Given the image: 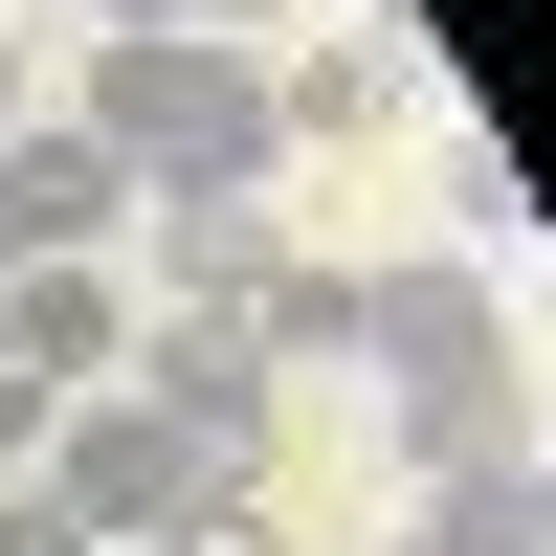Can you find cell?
<instances>
[{
  "label": "cell",
  "mask_w": 556,
  "mask_h": 556,
  "mask_svg": "<svg viewBox=\"0 0 556 556\" xmlns=\"http://www.w3.org/2000/svg\"><path fill=\"white\" fill-rule=\"evenodd\" d=\"M89 134H112L134 201H223V178L290 156V112H267V45H201V23H112L89 45Z\"/></svg>",
  "instance_id": "cell-1"
},
{
  "label": "cell",
  "mask_w": 556,
  "mask_h": 556,
  "mask_svg": "<svg viewBox=\"0 0 556 556\" xmlns=\"http://www.w3.org/2000/svg\"><path fill=\"white\" fill-rule=\"evenodd\" d=\"M45 513H67L89 556H201L223 513H267V468H245V445H201V424H156V401H134V379H89L67 401V424H45Z\"/></svg>",
  "instance_id": "cell-2"
},
{
  "label": "cell",
  "mask_w": 556,
  "mask_h": 556,
  "mask_svg": "<svg viewBox=\"0 0 556 556\" xmlns=\"http://www.w3.org/2000/svg\"><path fill=\"white\" fill-rule=\"evenodd\" d=\"M112 223H134V178H112L89 112H23V134H0V290H23V267H89Z\"/></svg>",
  "instance_id": "cell-3"
},
{
  "label": "cell",
  "mask_w": 556,
  "mask_h": 556,
  "mask_svg": "<svg viewBox=\"0 0 556 556\" xmlns=\"http://www.w3.org/2000/svg\"><path fill=\"white\" fill-rule=\"evenodd\" d=\"M356 356L379 379H468V356H513V312H490L468 245H424V267H356Z\"/></svg>",
  "instance_id": "cell-4"
},
{
  "label": "cell",
  "mask_w": 556,
  "mask_h": 556,
  "mask_svg": "<svg viewBox=\"0 0 556 556\" xmlns=\"http://www.w3.org/2000/svg\"><path fill=\"white\" fill-rule=\"evenodd\" d=\"M156 424H201V445H245L267 468V356H245V312H134V356H112Z\"/></svg>",
  "instance_id": "cell-5"
},
{
  "label": "cell",
  "mask_w": 556,
  "mask_h": 556,
  "mask_svg": "<svg viewBox=\"0 0 556 556\" xmlns=\"http://www.w3.org/2000/svg\"><path fill=\"white\" fill-rule=\"evenodd\" d=\"M112 356H134V290H112V245H89V267H23V290H0V379L89 401Z\"/></svg>",
  "instance_id": "cell-6"
},
{
  "label": "cell",
  "mask_w": 556,
  "mask_h": 556,
  "mask_svg": "<svg viewBox=\"0 0 556 556\" xmlns=\"http://www.w3.org/2000/svg\"><path fill=\"white\" fill-rule=\"evenodd\" d=\"M267 267H290V223H267V178H223V201H156V290H178V312H245Z\"/></svg>",
  "instance_id": "cell-7"
},
{
  "label": "cell",
  "mask_w": 556,
  "mask_h": 556,
  "mask_svg": "<svg viewBox=\"0 0 556 556\" xmlns=\"http://www.w3.org/2000/svg\"><path fill=\"white\" fill-rule=\"evenodd\" d=\"M401 89H424V67H401L379 23H334V45H290V67H267V112H290V156H334V134H379Z\"/></svg>",
  "instance_id": "cell-8"
},
{
  "label": "cell",
  "mask_w": 556,
  "mask_h": 556,
  "mask_svg": "<svg viewBox=\"0 0 556 556\" xmlns=\"http://www.w3.org/2000/svg\"><path fill=\"white\" fill-rule=\"evenodd\" d=\"M401 468H534V424H513V356H468V379H401Z\"/></svg>",
  "instance_id": "cell-9"
},
{
  "label": "cell",
  "mask_w": 556,
  "mask_h": 556,
  "mask_svg": "<svg viewBox=\"0 0 556 556\" xmlns=\"http://www.w3.org/2000/svg\"><path fill=\"white\" fill-rule=\"evenodd\" d=\"M401 556H556V534H534V468H445Z\"/></svg>",
  "instance_id": "cell-10"
},
{
  "label": "cell",
  "mask_w": 556,
  "mask_h": 556,
  "mask_svg": "<svg viewBox=\"0 0 556 556\" xmlns=\"http://www.w3.org/2000/svg\"><path fill=\"white\" fill-rule=\"evenodd\" d=\"M245 356L290 379V356H356V267H267L245 290Z\"/></svg>",
  "instance_id": "cell-11"
},
{
  "label": "cell",
  "mask_w": 556,
  "mask_h": 556,
  "mask_svg": "<svg viewBox=\"0 0 556 556\" xmlns=\"http://www.w3.org/2000/svg\"><path fill=\"white\" fill-rule=\"evenodd\" d=\"M67 23H201V45H245V23H290V0H67Z\"/></svg>",
  "instance_id": "cell-12"
},
{
  "label": "cell",
  "mask_w": 556,
  "mask_h": 556,
  "mask_svg": "<svg viewBox=\"0 0 556 556\" xmlns=\"http://www.w3.org/2000/svg\"><path fill=\"white\" fill-rule=\"evenodd\" d=\"M0 556H89V534H67V513H45V490H0Z\"/></svg>",
  "instance_id": "cell-13"
},
{
  "label": "cell",
  "mask_w": 556,
  "mask_h": 556,
  "mask_svg": "<svg viewBox=\"0 0 556 556\" xmlns=\"http://www.w3.org/2000/svg\"><path fill=\"white\" fill-rule=\"evenodd\" d=\"M201 556H290V534H267V513H223V534H201Z\"/></svg>",
  "instance_id": "cell-14"
},
{
  "label": "cell",
  "mask_w": 556,
  "mask_h": 556,
  "mask_svg": "<svg viewBox=\"0 0 556 556\" xmlns=\"http://www.w3.org/2000/svg\"><path fill=\"white\" fill-rule=\"evenodd\" d=\"M0 134H23V23H0Z\"/></svg>",
  "instance_id": "cell-15"
},
{
  "label": "cell",
  "mask_w": 556,
  "mask_h": 556,
  "mask_svg": "<svg viewBox=\"0 0 556 556\" xmlns=\"http://www.w3.org/2000/svg\"><path fill=\"white\" fill-rule=\"evenodd\" d=\"M534 534H556V445H534Z\"/></svg>",
  "instance_id": "cell-16"
}]
</instances>
